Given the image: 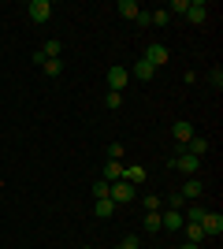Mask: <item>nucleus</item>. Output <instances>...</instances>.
Wrapping results in <instances>:
<instances>
[{"instance_id": "20e7f679", "label": "nucleus", "mask_w": 223, "mask_h": 249, "mask_svg": "<svg viewBox=\"0 0 223 249\" xmlns=\"http://www.w3.org/2000/svg\"><path fill=\"white\" fill-rule=\"evenodd\" d=\"M127 78H130V71L127 67H108V89H112V93H123V89H127Z\"/></svg>"}, {"instance_id": "4be33fe9", "label": "nucleus", "mask_w": 223, "mask_h": 249, "mask_svg": "<svg viewBox=\"0 0 223 249\" xmlns=\"http://www.w3.org/2000/svg\"><path fill=\"white\" fill-rule=\"evenodd\" d=\"M41 71H45V74H52V78H56V74L64 71V60H45V63H41Z\"/></svg>"}, {"instance_id": "bb28decb", "label": "nucleus", "mask_w": 223, "mask_h": 249, "mask_svg": "<svg viewBox=\"0 0 223 249\" xmlns=\"http://www.w3.org/2000/svg\"><path fill=\"white\" fill-rule=\"evenodd\" d=\"M123 153H127V145H123V142H112V145H108V156H112V160H119Z\"/></svg>"}, {"instance_id": "aec40b11", "label": "nucleus", "mask_w": 223, "mask_h": 249, "mask_svg": "<svg viewBox=\"0 0 223 249\" xmlns=\"http://www.w3.org/2000/svg\"><path fill=\"white\" fill-rule=\"evenodd\" d=\"M149 15H153V26H168V22H171L168 8H156V11H149Z\"/></svg>"}, {"instance_id": "f257e3e1", "label": "nucleus", "mask_w": 223, "mask_h": 249, "mask_svg": "<svg viewBox=\"0 0 223 249\" xmlns=\"http://www.w3.org/2000/svg\"><path fill=\"white\" fill-rule=\"evenodd\" d=\"M138 197V186H130L127 178H119V182H108V201H112V205H130V201Z\"/></svg>"}, {"instance_id": "b1692460", "label": "nucleus", "mask_w": 223, "mask_h": 249, "mask_svg": "<svg viewBox=\"0 0 223 249\" xmlns=\"http://www.w3.org/2000/svg\"><path fill=\"white\" fill-rule=\"evenodd\" d=\"M186 8H190V0H171V4H168V15H186Z\"/></svg>"}, {"instance_id": "2f4dec72", "label": "nucleus", "mask_w": 223, "mask_h": 249, "mask_svg": "<svg viewBox=\"0 0 223 249\" xmlns=\"http://www.w3.org/2000/svg\"><path fill=\"white\" fill-rule=\"evenodd\" d=\"M0 190H4V178H0Z\"/></svg>"}, {"instance_id": "9b49d317", "label": "nucleus", "mask_w": 223, "mask_h": 249, "mask_svg": "<svg viewBox=\"0 0 223 249\" xmlns=\"http://www.w3.org/2000/svg\"><path fill=\"white\" fill-rule=\"evenodd\" d=\"M130 74H134L138 82H149V78L156 74V67H153V63H145V60H138V63H134V67H130Z\"/></svg>"}, {"instance_id": "473e14b6", "label": "nucleus", "mask_w": 223, "mask_h": 249, "mask_svg": "<svg viewBox=\"0 0 223 249\" xmlns=\"http://www.w3.org/2000/svg\"><path fill=\"white\" fill-rule=\"evenodd\" d=\"M82 249H89V246H82Z\"/></svg>"}, {"instance_id": "c85d7f7f", "label": "nucleus", "mask_w": 223, "mask_h": 249, "mask_svg": "<svg viewBox=\"0 0 223 249\" xmlns=\"http://www.w3.org/2000/svg\"><path fill=\"white\" fill-rule=\"evenodd\" d=\"M182 201H186L182 194H171V197H168V208H179V212H182Z\"/></svg>"}, {"instance_id": "4468645a", "label": "nucleus", "mask_w": 223, "mask_h": 249, "mask_svg": "<svg viewBox=\"0 0 223 249\" xmlns=\"http://www.w3.org/2000/svg\"><path fill=\"white\" fill-rule=\"evenodd\" d=\"M182 231H186V242H193V246H201V242H205L201 223H182Z\"/></svg>"}, {"instance_id": "6ab92c4d", "label": "nucleus", "mask_w": 223, "mask_h": 249, "mask_svg": "<svg viewBox=\"0 0 223 249\" xmlns=\"http://www.w3.org/2000/svg\"><path fill=\"white\" fill-rule=\"evenodd\" d=\"M201 216H205V208H201V205H190L186 212H182V219H186V223H201Z\"/></svg>"}, {"instance_id": "f03ea898", "label": "nucleus", "mask_w": 223, "mask_h": 249, "mask_svg": "<svg viewBox=\"0 0 223 249\" xmlns=\"http://www.w3.org/2000/svg\"><path fill=\"white\" fill-rule=\"evenodd\" d=\"M171 164L179 167L182 175H190V178H193V175H197V167H201V160L186 153V145H179V153H175V160H171Z\"/></svg>"}, {"instance_id": "2eb2a0df", "label": "nucleus", "mask_w": 223, "mask_h": 249, "mask_svg": "<svg viewBox=\"0 0 223 249\" xmlns=\"http://www.w3.org/2000/svg\"><path fill=\"white\" fill-rule=\"evenodd\" d=\"M119 178H123V164H119V160H108L104 164V182H119Z\"/></svg>"}, {"instance_id": "dca6fc26", "label": "nucleus", "mask_w": 223, "mask_h": 249, "mask_svg": "<svg viewBox=\"0 0 223 249\" xmlns=\"http://www.w3.org/2000/svg\"><path fill=\"white\" fill-rule=\"evenodd\" d=\"M138 11H141L138 0H119V15L123 19H138Z\"/></svg>"}, {"instance_id": "9d476101", "label": "nucleus", "mask_w": 223, "mask_h": 249, "mask_svg": "<svg viewBox=\"0 0 223 249\" xmlns=\"http://www.w3.org/2000/svg\"><path fill=\"white\" fill-rule=\"evenodd\" d=\"M123 178H127L130 186H145V167H138V164H130V167H123Z\"/></svg>"}, {"instance_id": "412c9836", "label": "nucleus", "mask_w": 223, "mask_h": 249, "mask_svg": "<svg viewBox=\"0 0 223 249\" xmlns=\"http://www.w3.org/2000/svg\"><path fill=\"white\" fill-rule=\"evenodd\" d=\"M112 212H116V205H112L108 197H101V201H97V216H101V219H108Z\"/></svg>"}, {"instance_id": "7c9ffc66", "label": "nucleus", "mask_w": 223, "mask_h": 249, "mask_svg": "<svg viewBox=\"0 0 223 249\" xmlns=\"http://www.w3.org/2000/svg\"><path fill=\"white\" fill-rule=\"evenodd\" d=\"M182 249H201V246H193V242H186V246H182Z\"/></svg>"}, {"instance_id": "0eeeda50", "label": "nucleus", "mask_w": 223, "mask_h": 249, "mask_svg": "<svg viewBox=\"0 0 223 249\" xmlns=\"http://www.w3.org/2000/svg\"><path fill=\"white\" fill-rule=\"evenodd\" d=\"M205 19H208V4H205V0H190V8H186V22L201 26Z\"/></svg>"}, {"instance_id": "7ed1b4c3", "label": "nucleus", "mask_w": 223, "mask_h": 249, "mask_svg": "<svg viewBox=\"0 0 223 249\" xmlns=\"http://www.w3.org/2000/svg\"><path fill=\"white\" fill-rule=\"evenodd\" d=\"M201 231H205V238H220L223 234V216L220 212H205L201 216Z\"/></svg>"}, {"instance_id": "1a4fd4ad", "label": "nucleus", "mask_w": 223, "mask_h": 249, "mask_svg": "<svg viewBox=\"0 0 223 249\" xmlns=\"http://www.w3.org/2000/svg\"><path fill=\"white\" fill-rule=\"evenodd\" d=\"M171 134H175V142H179V145H186V142H190V138L197 134V130H193V123H186V119H179V123L171 126Z\"/></svg>"}, {"instance_id": "f3484780", "label": "nucleus", "mask_w": 223, "mask_h": 249, "mask_svg": "<svg viewBox=\"0 0 223 249\" xmlns=\"http://www.w3.org/2000/svg\"><path fill=\"white\" fill-rule=\"evenodd\" d=\"M141 227H145L149 234H156V231H164V227H160V212H145V219H141Z\"/></svg>"}, {"instance_id": "6e6552de", "label": "nucleus", "mask_w": 223, "mask_h": 249, "mask_svg": "<svg viewBox=\"0 0 223 249\" xmlns=\"http://www.w3.org/2000/svg\"><path fill=\"white\" fill-rule=\"evenodd\" d=\"M182 223H186V219H182L179 208H168V212H160V227H164V231H182Z\"/></svg>"}, {"instance_id": "a878e982", "label": "nucleus", "mask_w": 223, "mask_h": 249, "mask_svg": "<svg viewBox=\"0 0 223 249\" xmlns=\"http://www.w3.org/2000/svg\"><path fill=\"white\" fill-rule=\"evenodd\" d=\"M93 197H97V201L108 197V182H104V178H97V182H93Z\"/></svg>"}, {"instance_id": "ddd939ff", "label": "nucleus", "mask_w": 223, "mask_h": 249, "mask_svg": "<svg viewBox=\"0 0 223 249\" xmlns=\"http://www.w3.org/2000/svg\"><path fill=\"white\" fill-rule=\"evenodd\" d=\"M41 56H45V60H60V56H64V41H56V37H52V41H45Z\"/></svg>"}, {"instance_id": "5701e85b", "label": "nucleus", "mask_w": 223, "mask_h": 249, "mask_svg": "<svg viewBox=\"0 0 223 249\" xmlns=\"http://www.w3.org/2000/svg\"><path fill=\"white\" fill-rule=\"evenodd\" d=\"M208 86H212V89H223V67H212V71H208Z\"/></svg>"}, {"instance_id": "393cba45", "label": "nucleus", "mask_w": 223, "mask_h": 249, "mask_svg": "<svg viewBox=\"0 0 223 249\" xmlns=\"http://www.w3.org/2000/svg\"><path fill=\"white\" fill-rule=\"evenodd\" d=\"M116 249H141V242H138V234H127V238L119 242Z\"/></svg>"}, {"instance_id": "c756f323", "label": "nucleus", "mask_w": 223, "mask_h": 249, "mask_svg": "<svg viewBox=\"0 0 223 249\" xmlns=\"http://www.w3.org/2000/svg\"><path fill=\"white\" fill-rule=\"evenodd\" d=\"M134 22H138V26H153V15H149V11H138V19H134Z\"/></svg>"}, {"instance_id": "f8f14e48", "label": "nucleus", "mask_w": 223, "mask_h": 249, "mask_svg": "<svg viewBox=\"0 0 223 249\" xmlns=\"http://www.w3.org/2000/svg\"><path fill=\"white\" fill-rule=\"evenodd\" d=\"M179 194H182V197H201V194H205V182L193 175V178H186V186H182Z\"/></svg>"}, {"instance_id": "39448f33", "label": "nucleus", "mask_w": 223, "mask_h": 249, "mask_svg": "<svg viewBox=\"0 0 223 249\" xmlns=\"http://www.w3.org/2000/svg\"><path fill=\"white\" fill-rule=\"evenodd\" d=\"M26 11H30L34 22H49V19H52V0H30Z\"/></svg>"}, {"instance_id": "a211bd4d", "label": "nucleus", "mask_w": 223, "mask_h": 249, "mask_svg": "<svg viewBox=\"0 0 223 249\" xmlns=\"http://www.w3.org/2000/svg\"><path fill=\"white\" fill-rule=\"evenodd\" d=\"M141 205H145V212H164V201H160V194H145V197H141Z\"/></svg>"}, {"instance_id": "cd10ccee", "label": "nucleus", "mask_w": 223, "mask_h": 249, "mask_svg": "<svg viewBox=\"0 0 223 249\" xmlns=\"http://www.w3.org/2000/svg\"><path fill=\"white\" fill-rule=\"evenodd\" d=\"M104 104H108V108H119V104H123V93H112V89H108Z\"/></svg>"}, {"instance_id": "423d86ee", "label": "nucleus", "mask_w": 223, "mask_h": 249, "mask_svg": "<svg viewBox=\"0 0 223 249\" xmlns=\"http://www.w3.org/2000/svg\"><path fill=\"white\" fill-rule=\"evenodd\" d=\"M141 60H145V63H153V67H164V63L171 60V52L164 49V45H156V41H153V45L145 49V56H141Z\"/></svg>"}]
</instances>
